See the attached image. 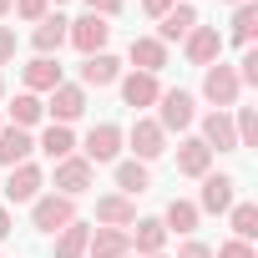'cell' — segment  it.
Wrapping results in <instances>:
<instances>
[{"instance_id": "cell-12", "label": "cell", "mask_w": 258, "mask_h": 258, "mask_svg": "<svg viewBox=\"0 0 258 258\" xmlns=\"http://www.w3.org/2000/svg\"><path fill=\"white\" fill-rule=\"evenodd\" d=\"M126 56H132V71H147V76H157V71L167 66V46H162L157 36H132Z\"/></svg>"}, {"instance_id": "cell-39", "label": "cell", "mask_w": 258, "mask_h": 258, "mask_svg": "<svg viewBox=\"0 0 258 258\" xmlns=\"http://www.w3.org/2000/svg\"><path fill=\"white\" fill-rule=\"evenodd\" d=\"M11 228H16V223H11V213H6V208H0V243H6V238H11Z\"/></svg>"}, {"instance_id": "cell-15", "label": "cell", "mask_w": 258, "mask_h": 258, "mask_svg": "<svg viewBox=\"0 0 258 258\" xmlns=\"http://www.w3.org/2000/svg\"><path fill=\"white\" fill-rule=\"evenodd\" d=\"M31 152H36V137L26 132V126H0V162L6 167L31 162Z\"/></svg>"}, {"instance_id": "cell-43", "label": "cell", "mask_w": 258, "mask_h": 258, "mask_svg": "<svg viewBox=\"0 0 258 258\" xmlns=\"http://www.w3.org/2000/svg\"><path fill=\"white\" fill-rule=\"evenodd\" d=\"M56 6H66V0H56Z\"/></svg>"}, {"instance_id": "cell-35", "label": "cell", "mask_w": 258, "mask_h": 258, "mask_svg": "<svg viewBox=\"0 0 258 258\" xmlns=\"http://www.w3.org/2000/svg\"><path fill=\"white\" fill-rule=\"evenodd\" d=\"M177 258H213V248H208L203 238H187V243L177 248Z\"/></svg>"}, {"instance_id": "cell-30", "label": "cell", "mask_w": 258, "mask_h": 258, "mask_svg": "<svg viewBox=\"0 0 258 258\" xmlns=\"http://www.w3.org/2000/svg\"><path fill=\"white\" fill-rule=\"evenodd\" d=\"M253 31H258V6H248V0H243V6L233 11V41L248 51V46H253Z\"/></svg>"}, {"instance_id": "cell-27", "label": "cell", "mask_w": 258, "mask_h": 258, "mask_svg": "<svg viewBox=\"0 0 258 258\" xmlns=\"http://www.w3.org/2000/svg\"><path fill=\"white\" fill-rule=\"evenodd\" d=\"M86 243H91V228L86 223H66L56 233V258H86Z\"/></svg>"}, {"instance_id": "cell-28", "label": "cell", "mask_w": 258, "mask_h": 258, "mask_svg": "<svg viewBox=\"0 0 258 258\" xmlns=\"http://www.w3.org/2000/svg\"><path fill=\"white\" fill-rule=\"evenodd\" d=\"M46 116V101L41 96H31V91H21L16 101H11V126H26V132H31V126Z\"/></svg>"}, {"instance_id": "cell-34", "label": "cell", "mask_w": 258, "mask_h": 258, "mask_svg": "<svg viewBox=\"0 0 258 258\" xmlns=\"http://www.w3.org/2000/svg\"><path fill=\"white\" fill-rule=\"evenodd\" d=\"M213 258H258V253H253V243H243V238H228V243H223Z\"/></svg>"}, {"instance_id": "cell-26", "label": "cell", "mask_w": 258, "mask_h": 258, "mask_svg": "<svg viewBox=\"0 0 258 258\" xmlns=\"http://www.w3.org/2000/svg\"><path fill=\"white\" fill-rule=\"evenodd\" d=\"M51 162H61V157H71L76 152V137H71V126H61V121H51L46 132H41V142H36Z\"/></svg>"}, {"instance_id": "cell-16", "label": "cell", "mask_w": 258, "mask_h": 258, "mask_svg": "<svg viewBox=\"0 0 258 258\" xmlns=\"http://www.w3.org/2000/svg\"><path fill=\"white\" fill-rule=\"evenodd\" d=\"M121 81V61L111 51H96L81 61V86H116Z\"/></svg>"}, {"instance_id": "cell-10", "label": "cell", "mask_w": 258, "mask_h": 258, "mask_svg": "<svg viewBox=\"0 0 258 258\" xmlns=\"http://www.w3.org/2000/svg\"><path fill=\"white\" fill-rule=\"evenodd\" d=\"M96 223H101V228H132V223H137V198L101 192V198H96Z\"/></svg>"}, {"instance_id": "cell-20", "label": "cell", "mask_w": 258, "mask_h": 258, "mask_svg": "<svg viewBox=\"0 0 258 258\" xmlns=\"http://www.w3.org/2000/svg\"><path fill=\"white\" fill-rule=\"evenodd\" d=\"M203 142H208V152H238L233 116H228V111H208V116H203Z\"/></svg>"}, {"instance_id": "cell-9", "label": "cell", "mask_w": 258, "mask_h": 258, "mask_svg": "<svg viewBox=\"0 0 258 258\" xmlns=\"http://www.w3.org/2000/svg\"><path fill=\"white\" fill-rule=\"evenodd\" d=\"M46 111H51V121H61V126H71L81 111H86V86L81 81H61L56 91H51V101H46Z\"/></svg>"}, {"instance_id": "cell-24", "label": "cell", "mask_w": 258, "mask_h": 258, "mask_svg": "<svg viewBox=\"0 0 258 258\" xmlns=\"http://www.w3.org/2000/svg\"><path fill=\"white\" fill-rule=\"evenodd\" d=\"M198 218H203V213H198V203H187V198H172V203H167V213H162V228L187 238V233L198 228Z\"/></svg>"}, {"instance_id": "cell-1", "label": "cell", "mask_w": 258, "mask_h": 258, "mask_svg": "<svg viewBox=\"0 0 258 258\" xmlns=\"http://www.w3.org/2000/svg\"><path fill=\"white\" fill-rule=\"evenodd\" d=\"M162 132H187V126L198 121V101H192V91H182V86H162V96H157V116H152Z\"/></svg>"}, {"instance_id": "cell-37", "label": "cell", "mask_w": 258, "mask_h": 258, "mask_svg": "<svg viewBox=\"0 0 258 258\" xmlns=\"http://www.w3.org/2000/svg\"><path fill=\"white\" fill-rule=\"evenodd\" d=\"M86 11H91V16H101V21H111V16L121 11V0H86Z\"/></svg>"}, {"instance_id": "cell-3", "label": "cell", "mask_w": 258, "mask_h": 258, "mask_svg": "<svg viewBox=\"0 0 258 258\" xmlns=\"http://www.w3.org/2000/svg\"><path fill=\"white\" fill-rule=\"evenodd\" d=\"M31 223L41 233H61L66 223H76V198H61V192H41L31 203Z\"/></svg>"}, {"instance_id": "cell-13", "label": "cell", "mask_w": 258, "mask_h": 258, "mask_svg": "<svg viewBox=\"0 0 258 258\" xmlns=\"http://www.w3.org/2000/svg\"><path fill=\"white\" fill-rule=\"evenodd\" d=\"M66 26H71V21H66L61 11H56V16L46 11V16L36 21V31H31V46H36V56H51V51H61V46H66Z\"/></svg>"}, {"instance_id": "cell-14", "label": "cell", "mask_w": 258, "mask_h": 258, "mask_svg": "<svg viewBox=\"0 0 258 258\" xmlns=\"http://www.w3.org/2000/svg\"><path fill=\"white\" fill-rule=\"evenodd\" d=\"M233 177L228 172H208L203 177V198H198V213H228L233 208Z\"/></svg>"}, {"instance_id": "cell-41", "label": "cell", "mask_w": 258, "mask_h": 258, "mask_svg": "<svg viewBox=\"0 0 258 258\" xmlns=\"http://www.w3.org/2000/svg\"><path fill=\"white\" fill-rule=\"evenodd\" d=\"M0 101H6V76H0Z\"/></svg>"}, {"instance_id": "cell-23", "label": "cell", "mask_w": 258, "mask_h": 258, "mask_svg": "<svg viewBox=\"0 0 258 258\" xmlns=\"http://www.w3.org/2000/svg\"><path fill=\"white\" fill-rule=\"evenodd\" d=\"M192 26H198V11L182 0V6H172V11L162 16V31H157V41H162V46H172V41H187V31H192Z\"/></svg>"}, {"instance_id": "cell-5", "label": "cell", "mask_w": 258, "mask_h": 258, "mask_svg": "<svg viewBox=\"0 0 258 258\" xmlns=\"http://www.w3.org/2000/svg\"><path fill=\"white\" fill-rule=\"evenodd\" d=\"M106 36H111V26H106L101 16H91V11H86V16H76V21L66 26V41H71L81 56H96V51H106Z\"/></svg>"}, {"instance_id": "cell-7", "label": "cell", "mask_w": 258, "mask_h": 258, "mask_svg": "<svg viewBox=\"0 0 258 258\" xmlns=\"http://www.w3.org/2000/svg\"><path fill=\"white\" fill-rule=\"evenodd\" d=\"M116 152H121V126H116V121H96L91 132H86L81 157L96 167V162H116Z\"/></svg>"}, {"instance_id": "cell-17", "label": "cell", "mask_w": 258, "mask_h": 258, "mask_svg": "<svg viewBox=\"0 0 258 258\" xmlns=\"http://www.w3.org/2000/svg\"><path fill=\"white\" fill-rule=\"evenodd\" d=\"M21 76H26V91H31V96H41V91H56V86H61V66H56V56H36V61H26V66H21Z\"/></svg>"}, {"instance_id": "cell-2", "label": "cell", "mask_w": 258, "mask_h": 258, "mask_svg": "<svg viewBox=\"0 0 258 258\" xmlns=\"http://www.w3.org/2000/svg\"><path fill=\"white\" fill-rule=\"evenodd\" d=\"M203 96L213 101V111H228V106H238V96H243V81H238V71H233V66H223V61H213V66L203 71Z\"/></svg>"}, {"instance_id": "cell-32", "label": "cell", "mask_w": 258, "mask_h": 258, "mask_svg": "<svg viewBox=\"0 0 258 258\" xmlns=\"http://www.w3.org/2000/svg\"><path fill=\"white\" fill-rule=\"evenodd\" d=\"M233 71H238V81H243V86H258V51L248 46V51H243V61H238Z\"/></svg>"}, {"instance_id": "cell-40", "label": "cell", "mask_w": 258, "mask_h": 258, "mask_svg": "<svg viewBox=\"0 0 258 258\" xmlns=\"http://www.w3.org/2000/svg\"><path fill=\"white\" fill-rule=\"evenodd\" d=\"M11 6H16V0H0V16H6V11H11Z\"/></svg>"}, {"instance_id": "cell-21", "label": "cell", "mask_w": 258, "mask_h": 258, "mask_svg": "<svg viewBox=\"0 0 258 258\" xmlns=\"http://www.w3.org/2000/svg\"><path fill=\"white\" fill-rule=\"evenodd\" d=\"M86 253L91 258H132V238H126V228H96Z\"/></svg>"}, {"instance_id": "cell-6", "label": "cell", "mask_w": 258, "mask_h": 258, "mask_svg": "<svg viewBox=\"0 0 258 258\" xmlns=\"http://www.w3.org/2000/svg\"><path fill=\"white\" fill-rule=\"evenodd\" d=\"M91 182H96V167L86 162V157H61L56 162V192L61 198H81V192H91Z\"/></svg>"}, {"instance_id": "cell-8", "label": "cell", "mask_w": 258, "mask_h": 258, "mask_svg": "<svg viewBox=\"0 0 258 258\" xmlns=\"http://www.w3.org/2000/svg\"><path fill=\"white\" fill-rule=\"evenodd\" d=\"M182 56L192 61V66H213L218 56H223V36H218V26H192L187 31V41H182Z\"/></svg>"}, {"instance_id": "cell-4", "label": "cell", "mask_w": 258, "mask_h": 258, "mask_svg": "<svg viewBox=\"0 0 258 258\" xmlns=\"http://www.w3.org/2000/svg\"><path fill=\"white\" fill-rule=\"evenodd\" d=\"M121 142H132V157H137V162H152V157L167 152V132H162L152 116H137L132 132H121Z\"/></svg>"}, {"instance_id": "cell-18", "label": "cell", "mask_w": 258, "mask_h": 258, "mask_svg": "<svg viewBox=\"0 0 258 258\" xmlns=\"http://www.w3.org/2000/svg\"><path fill=\"white\" fill-rule=\"evenodd\" d=\"M177 172H182V177H208V172H213V152H208L203 137L177 142Z\"/></svg>"}, {"instance_id": "cell-31", "label": "cell", "mask_w": 258, "mask_h": 258, "mask_svg": "<svg viewBox=\"0 0 258 258\" xmlns=\"http://www.w3.org/2000/svg\"><path fill=\"white\" fill-rule=\"evenodd\" d=\"M233 137H238V152H243V147H258V111H253V106H238Z\"/></svg>"}, {"instance_id": "cell-33", "label": "cell", "mask_w": 258, "mask_h": 258, "mask_svg": "<svg viewBox=\"0 0 258 258\" xmlns=\"http://www.w3.org/2000/svg\"><path fill=\"white\" fill-rule=\"evenodd\" d=\"M46 6H51V0H16V6H11V11H16L21 21H31V26H36V21L46 16Z\"/></svg>"}, {"instance_id": "cell-11", "label": "cell", "mask_w": 258, "mask_h": 258, "mask_svg": "<svg viewBox=\"0 0 258 258\" xmlns=\"http://www.w3.org/2000/svg\"><path fill=\"white\" fill-rule=\"evenodd\" d=\"M41 187H46V172H41L36 162H21V167H11V177H6V198H11V203H36Z\"/></svg>"}, {"instance_id": "cell-38", "label": "cell", "mask_w": 258, "mask_h": 258, "mask_svg": "<svg viewBox=\"0 0 258 258\" xmlns=\"http://www.w3.org/2000/svg\"><path fill=\"white\" fill-rule=\"evenodd\" d=\"M172 6H177V0H142V11H147V16H157V21H162Z\"/></svg>"}, {"instance_id": "cell-25", "label": "cell", "mask_w": 258, "mask_h": 258, "mask_svg": "<svg viewBox=\"0 0 258 258\" xmlns=\"http://www.w3.org/2000/svg\"><path fill=\"white\" fill-rule=\"evenodd\" d=\"M116 187L126 192V198H142L147 187H152V172H147V162H116Z\"/></svg>"}, {"instance_id": "cell-22", "label": "cell", "mask_w": 258, "mask_h": 258, "mask_svg": "<svg viewBox=\"0 0 258 258\" xmlns=\"http://www.w3.org/2000/svg\"><path fill=\"white\" fill-rule=\"evenodd\" d=\"M126 238H132V248H137L142 258H152V253L167 248V228H162V218H137Z\"/></svg>"}, {"instance_id": "cell-29", "label": "cell", "mask_w": 258, "mask_h": 258, "mask_svg": "<svg viewBox=\"0 0 258 258\" xmlns=\"http://www.w3.org/2000/svg\"><path fill=\"white\" fill-rule=\"evenodd\" d=\"M228 213H233V238L253 243L258 238V203H233Z\"/></svg>"}, {"instance_id": "cell-42", "label": "cell", "mask_w": 258, "mask_h": 258, "mask_svg": "<svg viewBox=\"0 0 258 258\" xmlns=\"http://www.w3.org/2000/svg\"><path fill=\"white\" fill-rule=\"evenodd\" d=\"M152 258H167V253H152Z\"/></svg>"}, {"instance_id": "cell-19", "label": "cell", "mask_w": 258, "mask_h": 258, "mask_svg": "<svg viewBox=\"0 0 258 258\" xmlns=\"http://www.w3.org/2000/svg\"><path fill=\"white\" fill-rule=\"evenodd\" d=\"M162 96V81L147 76V71H132V76H121V101L126 106H157Z\"/></svg>"}, {"instance_id": "cell-44", "label": "cell", "mask_w": 258, "mask_h": 258, "mask_svg": "<svg viewBox=\"0 0 258 258\" xmlns=\"http://www.w3.org/2000/svg\"><path fill=\"white\" fill-rule=\"evenodd\" d=\"M0 126H6V121H0Z\"/></svg>"}, {"instance_id": "cell-36", "label": "cell", "mask_w": 258, "mask_h": 258, "mask_svg": "<svg viewBox=\"0 0 258 258\" xmlns=\"http://www.w3.org/2000/svg\"><path fill=\"white\" fill-rule=\"evenodd\" d=\"M11 56H16V31L0 26V66H11Z\"/></svg>"}]
</instances>
